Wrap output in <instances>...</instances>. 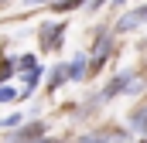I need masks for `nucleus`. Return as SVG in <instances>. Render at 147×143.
<instances>
[{
  "label": "nucleus",
  "mask_w": 147,
  "mask_h": 143,
  "mask_svg": "<svg viewBox=\"0 0 147 143\" xmlns=\"http://www.w3.org/2000/svg\"><path fill=\"white\" fill-rule=\"evenodd\" d=\"M147 21V7L140 3V7H134V10H127L123 17H120V24H116V31H137L140 24Z\"/></svg>",
  "instance_id": "2"
},
{
  "label": "nucleus",
  "mask_w": 147,
  "mask_h": 143,
  "mask_svg": "<svg viewBox=\"0 0 147 143\" xmlns=\"http://www.w3.org/2000/svg\"><path fill=\"white\" fill-rule=\"evenodd\" d=\"M62 82H69L65 78V65H58V68H51V75H48V92H55Z\"/></svg>",
  "instance_id": "6"
},
{
  "label": "nucleus",
  "mask_w": 147,
  "mask_h": 143,
  "mask_svg": "<svg viewBox=\"0 0 147 143\" xmlns=\"http://www.w3.org/2000/svg\"><path fill=\"white\" fill-rule=\"evenodd\" d=\"M79 143H106V136H99V133H89V136H79Z\"/></svg>",
  "instance_id": "13"
},
{
  "label": "nucleus",
  "mask_w": 147,
  "mask_h": 143,
  "mask_svg": "<svg viewBox=\"0 0 147 143\" xmlns=\"http://www.w3.org/2000/svg\"><path fill=\"white\" fill-rule=\"evenodd\" d=\"M0 126H3V130H14V126H21V112H10V116L0 123Z\"/></svg>",
  "instance_id": "12"
},
{
  "label": "nucleus",
  "mask_w": 147,
  "mask_h": 143,
  "mask_svg": "<svg viewBox=\"0 0 147 143\" xmlns=\"http://www.w3.org/2000/svg\"><path fill=\"white\" fill-rule=\"evenodd\" d=\"M38 78H41V68H31L28 72V78H24V92H17V96H31V92H34V85H38Z\"/></svg>",
  "instance_id": "7"
},
{
  "label": "nucleus",
  "mask_w": 147,
  "mask_h": 143,
  "mask_svg": "<svg viewBox=\"0 0 147 143\" xmlns=\"http://www.w3.org/2000/svg\"><path fill=\"white\" fill-rule=\"evenodd\" d=\"M38 3H55V0H28V7H38Z\"/></svg>",
  "instance_id": "15"
},
{
  "label": "nucleus",
  "mask_w": 147,
  "mask_h": 143,
  "mask_svg": "<svg viewBox=\"0 0 147 143\" xmlns=\"http://www.w3.org/2000/svg\"><path fill=\"white\" fill-rule=\"evenodd\" d=\"M7 3H10V0H0V7H7Z\"/></svg>",
  "instance_id": "17"
},
{
  "label": "nucleus",
  "mask_w": 147,
  "mask_h": 143,
  "mask_svg": "<svg viewBox=\"0 0 147 143\" xmlns=\"http://www.w3.org/2000/svg\"><path fill=\"white\" fill-rule=\"evenodd\" d=\"M17 99V89L14 85H0V102H14Z\"/></svg>",
  "instance_id": "10"
},
{
  "label": "nucleus",
  "mask_w": 147,
  "mask_h": 143,
  "mask_svg": "<svg viewBox=\"0 0 147 143\" xmlns=\"http://www.w3.org/2000/svg\"><path fill=\"white\" fill-rule=\"evenodd\" d=\"M86 68H89V58H86V51H79L72 61L65 65V78H69V82H82V78H86Z\"/></svg>",
  "instance_id": "3"
},
{
  "label": "nucleus",
  "mask_w": 147,
  "mask_h": 143,
  "mask_svg": "<svg viewBox=\"0 0 147 143\" xmlns=\"http://www.w3.org/2000/svg\"><path fill=\"white\" fill-rule=\"evenodd\" d=\"M103 3H106V0H86V7H89V10H99Z\"/></svg>",
  "instance_id": "14"
},
{
  "label": "nucleus",
  "mask_w": 147,
  "mask_h": 143,
  "mask_svg": "<svg viewBox=\"0 0 147 143\" xmlns=\"http://www.w3.org/2000/svg\"><path fill=\"white\" fill-rule=\"evenodd\" d=\"M34 65H38V61H34V55H21V58H17V68H21V72H24V68L31 72Z\"/></svg>",
  "instance_id": "11"
},
{
  "label": "nucleus",
  "mask_w": 147,
  "mask_h": 143,
  "mask_svg": "<svg viewBox=\"0 0 147 143\" xmlns=\"http://www.w3.org/2000/svg\"><path fill=\"white\" fill-rule=\"evenodd\" d=\"M130 126H134V133L147 136V106H137V109H130Z\"/></svg>",
  "instance_id": "5"
},
{
  "label": "nucleus",
  "mask_w": 147,
  "mask_h": 143,
  "mask_svg": "<svg viewBox=\"0 0 147 143\" xmlns=\"http://www.w3.org/2000/svg\"><path fill=\"white\" fill-rule=\"evenodd\" d=\"M103 55H110V37L96 44V51H92V68H99V61H103Z\"/></svg>",
  "instance_id": "8"
},
{
  "label": "nucleus",
  "mask_w": 147,
  "mask_h": 143,
  "mask_svg": "<svg viewBox=\"0 0 147 143\" xmlns=\"http://www.w3.org/2000/svg\"><path fill=\"white\" fill-rule=\"evenodd\" d=\"M86 0H55L51 3V10H72V7H82Z\"/></svg>",
  "instance_id": "9"
},
{
  "label": "nucleus",
  "mask_w": 147,
  "mask_h": 143,
  "mask_svg": "<svg viewBox=\"0 0 147 143\" xmlns=\"http://www.w3.org/2000/svg\"><path fill=\"white\" fill-rule=\"evenodd\" d=\"M134 89H140L137 75H134V72H120L110 85L103 89V99H113V96H120V92H134Z\"/></svg>",
  "instance_id": "1"
},
{
  "label": "nucleus",
  "mask_w": 147,
  "mask_h": 143,
  "mask_svg": "<svg viewBox=\"0 0 147 143\" xmlns=\"http://www.w3.org/2000/svg\"><path fill=\"white\" fill-rule=\"evenodd\" d=\"M123 3H127V0H113V7H123Z\"/></svg>",
  "instance_id": "16"
},
{
  "label": "nucleus",
  "mask_w": 147,
  "mask_h": 143,
  "mask_svg": "<svg viewBox=\"0 0 147 143\" xmlns=\"http://www.w3.org/2000/svg\"><path fill=\"white\" fill-rule=\"evenodd\" d=\"M10 140H14V143H41V140H45V126H41V123L21 126V133H14Z\"/></svg>",
  "instance_id": "4"
}]
</instances>
